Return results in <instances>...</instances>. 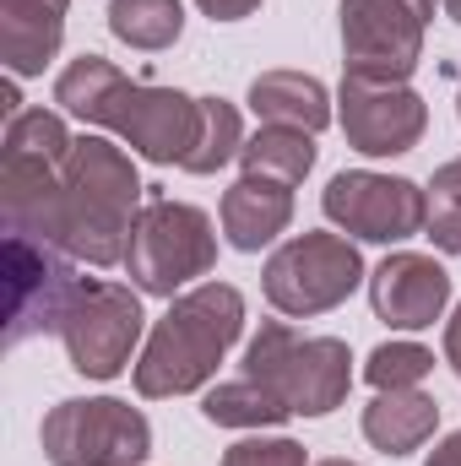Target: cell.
<instances>
[{
    "mask_svg": "<svg viewBox=\"0 0 461 466\" xmlns=\"http://www.w3.org/2000/svg\"><path fill=\"white\" fill-rule=\"evenodd\" d=\"M337 125L347 147L364 157H402L424 141L429 130V104L407 82H369V76H343L337 93Z\"/></svg>",
    "mask_w": 461,
    "mask_h": 466,
    "instance_id": "cell-12",
    "label": "cell"
},
{
    "mask_svg": "<svg viewBox=\"0 0 461 466\" xmlns=\"http://www.w3.org/2000/svg\"><path fill=\"white\" fill-rule=\"evenodd\" d=\"M244 331V293L233 282H196L179 299H169V315L152 326L147 348L136 358V390L147 401L163 396H190L201 390L223 352Z\"/></svg>",
    "mask_w": 461,
    "mask_h": 466,
    "instance_id": "cell-3",
    "label": "cell"
},
{
    "mask_svg": "<svg viewBox=\"0 0 461 466\" xmlns=\"http://www.w3.org/2000/svg\"><path fill=\"white\" fill-rule=\"evenodd\" d=\"M315 466H358V461H343V456H332V461H315Z\"/></svg>",
    "mask_w": 461,
    "mask_h": 466,
    "instance_id": "cell-30",
    "label": "cell"
},
{
    "mask_svg": "<svg viewBox=\"0 0 461 466\" xmlns=\"http://www.w3.org/2000/svg\"><path fill=\"white\" fill-rule=\"evenodd\" d=\"M212 22H244L250 11H261V0H196Z\"/></svg>",
    "mask_w": 461,
    "mask_h": 466,
    "instance_id": "cell-26",
    "label": "cell"
},
{
    "mask_svg": "<svg viewBox=\"0 0 461 466\" xmlns=\"http://www.w3.org/2000/svg\"><path fill=\"white\" fill-rule=\"evenodd\" d=\"M244 147V125L239 109L229 98H201V136H196V152L185 157V174H218L229 168Z\"/></svg>",
    "mask_w": 461,
    "mask_h": 466,
    "instance_id": "cell-21",
    "label": "cell"
},
{
    "mask_svg": "<svg viewBox=\"0 0 461 466\" xmlns=\"http://www.w3.org/2000/svg\"><path fill=\"white\" fill-rule=\"evenodd\" d=\"M218 466H304V445L299 440H266V434H255V440H239L233 451H223V461Z\"/></svg>",
    "mask_w": 461,
    "mask_h": 466,
    "instance_id": "cell-25",
    "label": "cell"
},
{
    "mask_svg": "<svg viewBox=\"0 0 461 466\" xmlns=\"http://www.w3.org/2000/svg\"><path fill=\"white\" fill-rule=\"evenodd\" d=\"M446 363L461 374V304H456V315L446 320Z\"/></svg>",
    "mask_w": 461,
    "mask_h": 466,
    "instance_id": "cell-28",
    "label": "cell"
},
{
    "mask_svg": "<svg viewBox=\"0 0 461 466\" xmlns=\"http://www.w3.org/2000/svg\"><path fill=\"white\" fill-rule=\"evenodd\" d=\"M429 369H435L429 348H418V342H380L369 352V363H364V380L374 390H413V385L429 380Z\"/></svg>",
    "mask_w": 461,
    "mask_h": 466,
    "instance_id": "cell-23",
    "label": "cell"
},
{
    "mask_svg": "<svg viewBox=\"0 0 461 466\" xmlns=\"http://www.w3.org/2000/svg\"><path fill=\"white\" fill-rule=\"evenodd\" d=\"M71 0H0V60L11 76H38L66 38Z\"/></svg>",
    "mask_w": 461,
    "mask_h": 466,
    "instance_id": "cell-15",
    "label": "cell"
},
{
    "mask_svg": "<svg viewBox=\"0 0 461 466\" xmlns=\"http://www.w3.org/2000/svg\"><path fill=\"white\" fill-rule=\"evenodd\" d=\"M424 466H461V429H456V434H446V440L429 451V461H424Z\"/></svg>",
    "mask_w": 461,
    "mask_h": 466,
    "instance_id": "cell-27",
    "label": "cell"
},
{
    "mask_svg": "<svg viewBox=\"0 0 461 466\" xmlns=\"http://www.w3.org/2000/svg\"><path fill=\"white\" fill-rule=\"evenodd\" d=\"M77 147V136L66 130V119L55 109H22L16 119H5V152L22 157H44V163H66Z\"/></svg>",
    "mask_w": 461,
    "mask_h": 466,
    "instance_id": "cell-22",
    "label": "cell"
},
{
    "mask_svg": "<svg viewBox=\"0 0 461 466\" xmlns=\"http://www.w3.org/2000/svg\"><path fill=\"white\" fill-rule=\"evenodd\" d=\"M440 5H446V16H451V22H461V0H440Z\"/></svg>",
    "mask_w": 461,
    "mask_h": 466,
    "instance_id": "cell-29",
    "label": "cell"
},
{
    "mask_svg": "<svg viewBox=\"0 0 461 466\" xmlns=\"http://www.w3.org/2000/svg\"><path fill=\"white\" fill-rule=\"evenodd\" d=\"M201 418L218 423V429H277L293 412H288V401L277 390H266L261 380L239 374V380H223V385H212L201 396Z\"/></svg>",
    "mask_w": 461,
    "mask_h": 466,
    "instance_id": "cell-18",
    "label": "cell"
},
{
    "mask_svg": "<svg viewBox=\"0 0 461 466\" xmlns=\"http://www.w3.org/2000/svg\"><path fill=\"white\" fill-rule=\"evenodd\" d=\"M364 282V255L343 233H293L288 244L271 249L261 288L266 304L288 320H310L347 304V293Z\"/></svg>",
    "mask_w": 461,
    "mask_h": 466,
    "instance_id": "cell-7",
    "label": "cell"
},
{
    "mask_svg": "<svg viewBox=\"0 0 461 466\" xmlns=\"http://www.w3.org/2000/svg\"><path fill=\"white\" fill-rule=\"evenodd\" d=\"M71 255L55 244L5 233V348H22L38 331H60V315L77 293Z\"/></svg>",
    "mask_w": 461,
    "mask_h": 466,
    "instance_id": "cell-11",
    "label": "cell"
},
{
    "mask_svg": "<svg viewBox=\"0 0 461 466\" xmlns=\"http://www.w3.org/2000/svg\"><path fill=\"white\" fill-rule=\"evenodd\" d=\"M440 429V401L429 390H380L364 407V440L385 456H413Z\"/></svg>",
    "mask_w": 461,
    "mask_h": 466,
    "instance_id": "cell-16",
    "label": "cell"
},
{
    "mask_svg": "<svg viewBox=\"0 0 461 466\" xmlns=\"http://www.w3.org/2000/svg\"><path fill=\"white\" fill-rule=\"evenodd\" d=\"M109 33L130 49H169L185 33V5L179 0H109Z\"/></svg>",
    "mask_w": 461,
    "mask_h": 466,
    "instance_id": "cell-20",
    "label": "cell"
},
{
    "mask_svg": "<svg viewBox=\"0 0 461 466\" xmlns=\"http://www.w3.org/2000/svg\"><path fill=\"white\" fill-rule=\"evenodd\" d=\"M218 218H223V238H229L233 249L255 255L277 233H288V223H293V185L271 179V174H239L223 190Z\"/></svg>",
    "mask_w": 461,
    "mask_h": 466,
    "instance_id": "cell-14",
    "label": "cell"
},
{
    "mask_svg": "<svg viewBox=\"0 0 461 466\" xmlns=\"http://www.w3.org/2000/svg\"><path fill=\"white\" fill-rule=\"evenodd\" d=\"M321 212L353 238L369 244H402L429 228V190L402 179V174H374V168H347L326 185Z\"/></svg>",
    "mask_w": 461,
    "mask_h": 466,
    "instance_id": "cell-10",
    "label": "cell"
},
{
    "mask_svg": "<svg viewBox=\"0 0 461 466\" xmlns=\"http://www.w3.org/2000/svg\"><path fill=\"white\" fill-rule=\"evenodd\" d=\"M451 304V271L435 255L396 249L369 271V309L391 331H424L446 315Z\"/></svg>",
    "mask_w": 461,
    "mask_h": 466,
    "instance_id": "cell-13",
    "label": "cell"
},
{
    "mask_svg": "<svg viewBox=\"0 0 461 466\" xmlns=\"http://www.w3.org/2000/svg\"><path fill=\"white\" fill-rule=\"evenodd\" d=\"M212 266H218L212 218L201 207H190V201L147 196V207L136 212V228H130V249H125V271H130L136 293L179 299Z\"/></svg>",
    "mask_w": 461,
    "mask_h": 466,
    "instance_id": "cell-5",
    "label": "cell"
},
{
    "mask_svg": "<svg viewBox=\"0 0 461 466\" xmlns=\"http://www.w3.org/2000/svg\"><path fill=\"white\" fill-rule=\"evenodd\" d=\"M250 109L266 125H293V130H326L332 125V93L310 71H261L250 82Z\"/></svg>",
    "mask_w": 461,
    "mask_h": 466,
    "instance_id": "cell-17",
    "label": "cell"
},
{
    "mask_svg": "<svg viewBox=\"0 0 461 466\" xmlns=\"http://www.w3.org/2000/svg\"><path fill=\"white\" fill-rule=\"evenodd\" d=\"M49 466H141L152 456V423L119 396H66L38 429Z\"/></svg>",
    "mask_w": 461,
    "mask_h": 466,
    "instance_id": "cell-6",
    "label": "cell"
},
{
    "mask_svg": "<svg viewBox=\"0 0 461 466\" xmlns=\"http://www.w3.org/2000/svg\"><path fill=\"white\" fill-rule=\"evenodd\" d=\"M147 207V185L130 152L104 136H77L60 163V228L55 249L87 266H125L136 212Z\"/></svg>",
    "mask_w": 461,
    "mask_h": 466,
    "instance_id": "cell-2",
    "label": "cell"
},
{
    "mask_svg": "<svg viewBox=\"0 0 461 466\" xmlns=\"http://www.w3.org/2000/svg\"><path fill=\"white\" fill-rule=\"evenodd\" d=\"M343 66L347 76L407 82L424 60V33L435 0H343Z\"/></svg>",
    "mask_w": 461,
    "mask_h": 466,
    "instance_id": "cell-9",
    "label": "cell"
},
{
    "mask_svg": "<svg viewBox=\"0 0 461 466\" xmlns=\"http://www.w3.org/2000/svg\"><path fill=\"white\" fill-rule=\"evenodd\" d=\"M244 374L277 390L293 418H326L347 401L353 352L343 337H304L288 320H266L244 348Z\"/></svg>",
    "mask_w": 461,
    "mask_h": 466,
    "instance_id": "cell-4",
    "label": "cell"
},
{
    "mask_svg": "<svg viewBox=\"0 0 461 466\" xmlns=\"http://www.w3.org/2000/svg\"><path fill=\"white\" fill-rule=\"evenodd\" d=\"M239 163H244V174H271V179L299 185L315 168V136L310 130H293V125H261L239 147Z\"/></svg>",
    "mask_w": 461,
    "mask_h": 466,
    "instance_id": "cell-19",
    "label": "cell"
},
{
    "mask_svg": "<svg viewBox=\"0 0 461 466\" xmlns=\"http://www.w3.org/2000/svg\"><path fill=\"white\" fill-rule=\"evenodd\" d=\"M424 233L435 238V249L461 255V157L440 163L429 179V228Z\"/></svg>",
    "mask_w": 461,
    "mask_h": 466,
    "instance_id": "cell-24",
    "label": "cell"
},
{
    "mask_svg": "<svg viewBox=\"0 0 461 466\" xmlns=\"http://www.w3.org/2000/svg\"><path fill=\"white\" fill-rule=\"evenodd\" d=\"M55 104L98 130H115L136 157L163 163V168L169 163L185 168V157L196 152V136H201V98H190L179 87L130 82L104 55H77L55 76Z\"/></svg>",
    "mask_w": 461,
    "mask_h": 466,
    "instance_id": "cell-1",
    "label": "cell"
},
{
    "mask_svg": "<svg viewBox=\"0 0 461 466\" xmlns=\"http://www.w3.org/2000/svg\"><path fill=\"white\" fill-rule=\"evenodd\" d=\"M147 331V315H141V299L125 288V282H104V277H82L66 315H60V342L77 374L87 380H115L125 374L130 352Z\"/></svg>",
    "mask_w": 461,
    "mask_h": 466,
    "instance_id": "cell-8",
    "label": "cell"
},
{
    "mask_svg": "<svg viewBox=\"0 0 461 466\" xmlns=\"http://www.w3.org/2000/svg\"><path fill=\"white\" fill-rule=\"evenodd\" d=\"M456 115H461V87H456Z\"/></svg>",
    "mask_w": 461,
    "mask_h": 466,
    "instance_id": "cell-31",
    "label": "cell"
}]
</instances>
